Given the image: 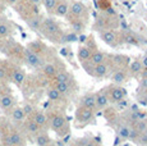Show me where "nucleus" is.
<instances>
[{"instance_id":"c756f323","label":"nucleus","mask_w":147,"mask_h":146,"mask_svg":"<svg viewBox=\"0 0 147 146\" xmlns=\"http://www.w3.org/2000/svg\"><path fill=\"white\" fill-rule=\"evenodd\" d=\"M8 33H9V27L5 23H0V36L5 37V36H8Z\"/></svg>"},{"instance_id":"4468645a","label":"nucleus","mask_w":147,"mask_h":146,"mask_svg":"<svg viewBox=\"0 0 147 146\" xmlns=\"http://www.w3.org/2000/svg\"><path fill=\"white\" fill-rule=\"evenodd\" d=\"M90 59H91V62L96 66V64L104 63V60H105V55L100 51H96V53H94V54H91V58Z\"/></svg>"},{"instance_id":"ddd939ff","label":"nucleus","mask_w":147,"mask_h":146,"mask_svg":"<svg viewBox=\"0 0 147 146\" xmlns=\"http://www.w3.org/2000/svg\"><path fill=\"white\" fill-rule=\"evenodd\" d=\"M124 95H125L124 90L119 89V87L113 89V91H111V97H113V100H115V101H121V99L124 97Z\"/></svg>"},{"instance_id":"a19ab883","label":"nucleus","mask_w":147,"mask_h":146,"mask_svg":"<svg viewBox=\"0 0 147 146\" xmlns=\"http://www.w3.org/2000/svg\"><path fill=\"white\" fill-rule=\"evenodd\" d=\"M143 132H145V133L147 135V128H146V130H145V131H143Z\"/></svg>"},{"instance_id":"0eeeda50","label":"nucleus","mask_w":147,"mask_h":146,"mask_svg":"<svg viewBox=\"0 0 147 146\" xmlns=\"http://www.w3.org/2000/svg\"><path fill=\"white\" fill-rule=\"evenodd\" d=\"M8 145H16V146H21L22 142H23V139H22L21 133L18 132H13L9 137H8Z\"/></svg>"},{"instance_id":"aec40b11","label":"nucleus","mask_w":147,"mask_h":146,"mask_svg":"<svg viewBox=\"0 0 147 146\" xmlns=\"http://www.w3.org/2000/svg\"><path fill=\"white\" fill-rule=\"evenodd\" d=\"M44 73L46 76H55L56 74V67L54 66V64H45Z\"/></svg>"},{"instance_id":"37998d69","label":"nucleus","mask_w":147,"mask_h":146,"mask_svg":"<svg viewBox=\"0 0 147 146\" xmlns=\"http://www.w3.org/2000/svg\"><path fill=\"white\" fill-rule=\"evenodd\" d=\"M8 146H16V145H8Z\"/></svg>"},{"instance_id":"ea45409f","label":"nucleus","mask_w":147,"mask_h":146,"mask_svg":"<svg viewBox=\"0 0 147 146\" xmlns=\"http://www.w3.org/2000/svg\"><path fill=\"white\" fill-rule=\"evenodd\" d=\"M8 3H9V4H12V5H14V4H17V3H18V0H7Z\"/></svg>"},{"instance_id":"2f4dec72","label":"nucleus","mask_w":147,"mask_h":146,"mask_svg":"<svg viewBox=\"0 0 147 146\" xmlns=\"http://www.w3.org/2000/svg\"><path fill=\"white\" fill-rule=\"evenodd\" d=\"M140 144H141V145H147V135H146V133H143L142 136H141Z\"/></svg>"},{"instance_id":"2eb2a0df","label":"nucleus","mask_w":147,"mask_h":146,"mask_svg":"<svg viewBox=\"0 0 147 146\" xmlns=\"http://www.w3.org/2000/svg\"><path fill=\"white\" fill-rule=\"evenodd\" d=\"M91 49L90 47H81L80 49V53H78V57H80L81 60H87V59L91 58Z\"/></svg>"},{"instance_id":"a211bd4d","label":"nucleus","mask_w":147,"mask_h":146,"mask_svg":"<svg viewBox=\"0 0 147 146\" xmlns=\"http://www.w3.org/2000/svg\"><path fill=\"white\" fill-rule=\"evenodd\" d=\"M36 144H37V146H47L50 144V139L46 135H38L36 137Z\"/></svg>"},{"instance_id":"e433bc0d","label":"nucleus","mask_w":147,"mask_h":146,"mask_svg":"<svg viewBox=\"0 0 147 146\" xmlns=\"http://www.w3.org/2000/svg\"><path fill=\"white\" fill-rule=\"evenodd\" d=\"M141 85H142V87L147 89V78H143V80H142V83H141Z\"/></svg>"},{"instance_id":"7c9ffc66","label":"nucleus","mask_w":147,"mask_h":146,"mask_svg":"<svg viewBox=\"0 0 147 146\" xmlns=\"http://www.w3.org/2000/svg\"><path fill=\"white\" fill-rule=\"evenodd\" d=\"M146 128H147V124H146V122H143V120H141V122L137 124V131H140V132H143Z\"/></svg>"},{"instance_id":"9b49d317","label":"nucleus","mask_w":147,"mask_h":146,"mask_svg":"<svg viewBox=\"0 0 147 146\" xmlns=\"http://www.w3.org/2000/svg\"><path fill=\"white\" fill-rule=\"evenodd\" d=\"M83 105H84V108L91 109L92 110V109L96 106V96L95 95H87V96L83 99Z\"/></svg>"},{"instance_id":"6e6552de","label":"nucleus","mask_w":147,"mask_h":146,"mask_svg":"<svg viewBox=\"0 0 147 146\" xmlns=\"http://www.w3.org/2000/svg\"><path fill=\"white\" fill-rule=\"evenodd\" d=\"M24 80H26V73L22 71V69H16L13 73V82L19 86L24 82Z\"/></svg>"},{"instance_id":"72a5a7b5","label":"nucleus","mask_w":147,"mask_h":146,"mask_svg":"<svg viewBox=\"0 0 147 146\" xmlns=\"http://www.w3.org/2000/svg\"><path fill=\"white\" fill-rule=\"evenodd\" d=\"M30 3H31L32 5H37V7H38V5H40L41 3H42V0H30Z\"/></svg>"},{"instance_id":"4c0bfd02","label":"nucleus","mask_w":147,"mask_h":146,"mask_svg":"<svg viewBox=\"0 0 147 146\" xmlns=\"http://www.w3.org/2000/svg\"><path fill=\"white\" fill-rule=\"evenodd\" d=\"M142 66H143V67H146V68H147V55L142 59Z\"/></svg>"},{"instance_id":"b1692460","label":"nucleus","mask_w":147,"mask_h":146,"mask_svg":"<svg viewBox=\"0 0 147 146\" xmlns=\"http://www.w3.org/2000/svg\"><path fill=\"white\" fill-rule=\"evenodd\" d=\"M47 96H49L50 100H58L59 97H60V92H59L56 89H51V90H49V92H47Z\"/></svg>"},{"instance_id":"6ab92c4d","label":"nucleus","mask_w":147,"mask_h":146,"mask_svg":"<svg viewBox=\"0 0 147 146\" xmlns=\"http://www.w3.org/2000/svg\"><path fill=\"white\" fill-rule=\"evenodd\" d=\"M92 119V110L91 109H84L81 112V120L82 122H90Z\"/></svg>"},{"instance_id":"c9c22d12","label":"nucleus","mask_w":147,"mask_h":146,"mask_svg":"<svg viewBox=\"0 0 147 146\" xmlns=\"http://www.w3.org/2000/svg\"><path fill=\"white\" fill-rule=\"evenodd\" d=\"M5 77V69L4 68H0V80L1 78H4Z\"/></svg>"},{"instance_id":"c85d7f7f","label":"nucleus","mask_w":147,"mask_h":146,"mask_svg":"<svg viewBox=\"0 0 147 146\" xmlns=\"http://www.w3.org/2000/svg\"><path fill=\"white\" fill-rule=\"evenodd\" d=\"M141 68H142V63H140L138 60H136L131 64V71L133 73H138L141 71Z\"/></svg>"},{"instance_id":"dca6fc26","label":"nucleus","mask_w":147,"mask_h":146,"mask_svg":"<svg viewBox=\"0 0 147 146\" xmlns=\"http://www.w3.org/2000/svg\"><path fill=\"white\" fill-rule=\"evenodd\" d=\"M24 116H26V114H24L23 109H21V108L14 109L13 113H12L13 120H17V122H19V120H23V119H24Z\"/></svg>"},{"instance_id":"4be33fe9","label":"nucleus","mask_w":147,"mask_h":146,"mask_svg":"<svg viewBox=\"0 0 147 146\" xmlns=\"http://www.w3.org/2000/svg\"><path fill=\"white\" fill-rule=\"evenodd\" d=\"M35 122L37 123L38 126H44L45 123L47 122V118H46V116H45L44 113H36V116H35Z\"/></svg>"},{"instance_id":"393cba45","label":"nucleus","mask_w":147,"mask_h":146,"mask_svg":"<svg viewBox=\"0 0 147 146\" xmlns=\"http://www.w3.org/2000/svg\"><path fill=\"white\" fill-rule=\"evenodd\" d=\"M118 136L120 137V139H128L129 136V128L128 127H120L119 131H118Z\"/></svg>"},{"instance_id":"1a4fd4ad","label":"nucleus","mask_w":147,"mask_h":146,"mask_svg":"<svg viewBox=\"0 0 147 146\" xmlns=\"http://www.w3.org/2000/svg\"><path fill=\"white\" fill-rule=\"evenodd\" d=\"M107 104H109V97H107L105 94H98L97 96H96V106H97L98 109L105 108Z\"/></svg>"},{"instance_id":"f704fd0d","label":"nucleus","mask_w":147,"mask_h":146,"mask_svg":"<svg viewBox=\"0 0 147 146\" xmlns=\"http://www.w3.org/2000/svg\"><path fill=\"white\" fill-rule=\"evenodd\" d=\"M136 136H137V131H129V136H128V139H134Z\"/></svg>"},{"instance_id":"20e7f679","label":"nucleus","mask_w":147,"mask_h":146,"mask_svg":"<svg viewBox=\"0 0 147 146\" xmlns=\"http://www.w3.org/2000/svg\"><path fill=\"white\" fill-rule=\"evenodd\" d=\"M84 9H86L84 5L82 4V3H78V1H74L72 4V7H69V12L76 17H81L84 13Z\"/></svg>"},{"instance_id":"f3484780","label":"nucleus","mask_w":147,"mask_h":146,"mask_svg":"<svg viewBox=\"0 0 147 146\" xmlns=\"http://www.w3.org/2000/svg\"><path fill=\"white\" fill-rule=\"evenodd\" d=\"M55 80L58 83H68L69 81V74L67 72H59L55 74Z\"/></svg>"},{"instance_id":"f8f14e48","label":"nucleus","mask_w":147,"mask_h":146,"mask_svg":"<svg viewBox=\"0 0 147 146\" xmlns=\"http://www.w3.org/2000/svg\"><path fill=\"white\" fill-rule=\"evenodd\" d=\"M107 71H109V68H107V66L105 63H100V64H96L95 66V74L98 76V77H102V76H105Z\"/></svg>"},{"instance_id":"a878e982","label":"nucleus","mask_w":147,"mask_h":146,"mask_svg":"<svg viewBox=\"0 0 147 146\" xmlns=\"http://www.w3.org/2000/svg\"><path fill=\"white\" fill-rule=\"evenodd\" d=\"M28 24H30V27H31V28H33V30L40 28V26H41V23H40V21H38V18H36V17L31 18L30 21H28Z\"/></svg>"},{"instance_id":"f03ea898","label":"nucleus","mask_w":147,"mask_h":146,"mask_svg":"<svg viewBox=\"0 0 147 146\" xmlns=\"http://www.w3.org/2000/svg\"><path fill=\"white\" fill-rule=\"evenodd\" d=\"M26 60H27V63L30 64V66H32V67H40L41 64H42V60H41V58L38 57L36 53H33V51H31V50H26Z\"/></svg>"},{"instance_id":"cd10ccee","label":"nucleus","mask_w":147,"mask_h":146,"mask_svg":"<svg viewBox=\"0 0 147 146\" xmlns=\"http://www.w3.org/2000/svg\"><path fill=\"white\" fill-rule=\"evenodd\" d=\"M55 89L58 90L60 94H65V92L69 91V85H68V83H58Z\"/></svg>"},{"instance_id":"412c9836","label":"nucleus","mask_w":147,"mask_h":146,"mask_svg":"<svg viewBox=\"0 0 147 146\" xmlns=\"http://www.w3.org/2000/svg\"><path fill=\"white\" fill-rule=\"evenodd\" d=\"M59 0H42V4H44V7L46 8V10H49V12H53L54 8H55V5L58 4Z\"/></svg>"},{"instance_id":"5701e85b","label":"nucleus","mask_w":147,"mask_h":146,"mask_svg":"<svg viewBox=\"0 0 147 146\" xmlns=\"http://www.w3.org/2000/svg\"><path fill=\"white\" fill-rule=\"evenodd\" d=\"M124 80H125V74H124L123 72H117L113 76V81H114L115 83H121Z\"/></svg>"},{"instance_id":"7ed1b4c3","label":"nucleus","mask_w":147,"mask_h":146,"mask_svg":"<svg viewBox=\"0 0 147 146\" xmlns=\"http://www.w3.org/2000/svg\"><path fill=\"white\" fill-rule=\"evenodd\" d=\"M42 30H45L50 35H54V33L59 32V26L51 19H46V21L42 22Z\"/></svg>"},{"instance_id":"79ce46f5","label":"nucleus","mask_w":147,"mask_h":146,"mask_svg":"<svg viewBox=\"0 0 147 146\" xmlns=\"http://www.w3.org/2000/svg\"><path fill=\"white\" fill-rule=\"evenodd\" d=\"M87 146H94V145H92V144H88V145H87Z\"/></svg>"},{"instance_id":"9d476101","label":"nucleus","mask_w":147,"mask_h":146,"mask_svg":"<svg viewBox=\"0 0 147 146\" xmlns=\"http://www.w3.org/2000/svg\"><path fill=\"white\" fill-rule=\"evenodd\" d=\"M13 103H14L13 97L9 96V95H4V96L0 97V106L3 109H9L13 105Z\"/></svg>"},{"instance_id":"58836bf2","label":"nucleus","mask_w":147,"mask_h":146,"mask_svg":"<svg viewBox=\"0 0 147 146\" xmlns=\"http://www.w3.org/2000/svg\"><path fill=\"white\" fill-rule=\"evenodd\" d=\"M73 27H74L76 31H80L82 28V26H81V24H78V23H74V26H73Z\"/></svg>"},{"instance_id":"f257e3e1","label":"nucleus","mask_w":147,"mask_h":146,"mask_svg":"<svg viewBox=\"0 0 147 146\" xmlns=\"http://www.w3.org/2000/svg\"><path fill=\"white\" fill-rule=\"evenodd\" d=\"M53 12H54V14L58 17L67 16L68 13H69V4H68L67 1H64V0H60V1H58V4L55 5Z\"/></svg>"},{"instance_id":"bb28decb","label":"nucleus","mask_w":147,"mask_h":146,"mask_svg":"<svg viewBox=\"0 0 147 146\" xmlns=\"http://www.w3.org/2000/svg\"><path fill=\"white\" fill-rule=\"evenodd\" d=\"M38 128H40V126L37 124V123L33 120V122H30L27 124V130L30 131V132H32V133H37L38 132Z\"/></svg>"},{"instance_id":"423d86ee","label":"nucleus","mask_w":147,"mask_h":146,"mask_svg":"<svg viewBox=\"0 0 147 146\" xmlns=\"http://www.w3.org/2000/svg\"><path fill=\"white\" fill-rule=\"evenodd\" d=\"M64 124H65V119L61 116H55L51 119V128L55 131L61 130V128L64 127Z\"/></svg>"},{"instance_id":"473e14b6","label":"nucleus","mask_w":147,"mask_h":146,"mask_svg":"<svg viewBox=\"0 0 147 146\" xmlns=\"http://www.w3.org/2000/svg\"><path fill=\"white\" fill-rule=\"evenodd\" d=\"M23 112H24V114H30V113H32L33 112V109H32V106L31 105H24Z\"/></svg>"},{"instance_id":"39448f33","label":"nucleus","mask_w":147,"mask_h":146,"mask_svg":"<svg viewBox=\"0 0 147 146\" xmlns=\"http://www.w3.org/2000/svg\"><path fill=\"white\" fill-rule=\"evenodd\" d=\"M101 40L105 44L114 45L115 40H117V36H115V33L113 32V31H104V32L101 33Z\"/></svg>"}]
</instances>
